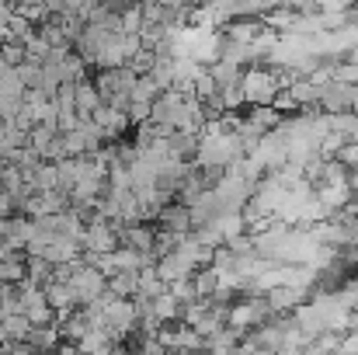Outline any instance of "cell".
Returning a JSON list of instances; mask_svg holds the SVG:
<instances>
[{"label": "cell", "instance_id": "6da1fadb", "mask_svg": "<svg viewBox=\"0 0 358 355\" xmlns=\"http://www.w3.org/2000/svg\"><path fill=\"white\" fill-rule=\"evenodd\" d=\"M240 88H243L247 105H275V98H278V91L285 84H282V77H278L275 67H250L243 74V84Z\"/></svg>", "mask_w": 358, "mask_h": 355}, {"label": "cell", "instance_id": "7a4b0ae2", "mask_svg": "<svg viewBox=\"0 0 358 355\" xmlns=\"http://www.w3.org/2000/svg\"><path fill=\"white\" fill-rule=\"evenodd\" d=\"M119 227L112 223V220H105V216H98L94 223H87V230H84V251L87 254H112V251H119Z\"/></svg>", "mask_w": 358, "mask_h": 355}, {"label": "cell", "instance_id": "3957f363", "mask_svg": "<svg viewBox=\"0 0 358 355\" xmlns=\"http://www.w3.org/2000/svg\"><path fill=\"white\" fill-rule=\"evenodd\" d=\"M275 314H296L299 307H306L313 300V286H275L264 293Z\"/></svg>", "mask_w": 358, "mask_h": 355}, {"label": "cell", "instance_id": "277c9868", "mask_svg": "<svg viewBox=\"0 0 358 355\" xmlns=\"http://www.w3.org/2000/svg\"><path fill=\"white\" fill-rule=\"evenodd\" d=\"M320 112L324 116H345V112H355V88L345 84V81H331L320 95Z\"/></svg>", "mask_w": 358, "mask_h": 355}, {"label": "cell", "instance_id": "5b68a950", "mask_svg": "<svg viewBox=\"0 0 358 355\" xmlns=\"http://www.w3.org/2000/svg\"><path fill=\"white\" fill-rule=\"evenodd\" d=\"M119 244L129 251H139V254H153L157 247V223H132V227H119Z\"/></svg>", "mask_w": 358, "mask_h": 355}, {"label": "cell", "instance_id": "8992f818", "mask_svg": "<svg viewBox=\"0 0 358 355\" xmlns=\"http://www.w3.org/2000/svg\"><path fill=\"white\" fill-rule=\"evenodd\" d=\"M199 143H202V132L174 129V132L167 136V153H171V160H181V164H195V160H199Z\"/></svg>", "mask_w": 358, "mask_h": 355}, {"label": "cell", "instance_id": "52a82bcc", "mask_svg": "<svg viewBox=\"0 0 358 355\" xmlns=\"http://www.w3.org/2000/svg\"><path fill=\"white\" fill-rule=\"evenodd\" d=\"M264 18H230L220 32H223V39H230V42H247V46H254L261 35H264Z\"/></svg>", "mask_w": 358, "mask_h": 355}, {"label": "cell", "instance_id": "ba28073f", "mask_svg": "<svg viewBox=\"0 0 358 355\" xmlns=\"http://www.w3.org/2000/svg\"><path fill=\"white\" fill-rule=\"evenodd\" d=\"M157 227H164V230H174V234L188 237L195 230V223H192V213H188V206L181 202V199H174V202H167L164 209H160V216H157Z\"/></svg>", "mask_w": 358, "mask_h": 355}, {"label": "cell", "instance_id": "9c48e42d", "mask_svg": "<svg viewBox=\"0 0 358 355\" xmlns=\"http://www.w3.org/2000/svg\"><path fill=\"white\" fill-rule=\"evenodd\" d=\"M150 310H153V317L164 324V328H171V324H181V317H185V303L171 293V286L160 293V296H153L150 300Z\"/></svg>", "mask_w": 358, "mask_h": 355}, {"label": "cell", "instance_id": "30bf717a", "mask_svg": "<svg viewBox=\"0 0 358 355\" xmlns=\"http://www.w3.org/2000/svg\"><path fill=\"white\" fill-rule=\"evenodd\" d=\"M45 300H49V307L56 310V317H63V314H70V310L80 307V303H77V293H73V286H70V279H52V282L45 286Z\"/></svg>", "mask_w": 358, "mask_h": 355}, {"label": "cell", "instance_id": "8fae6325", "mask_svg": "<svg viewBox=\"0 0 358 355\" xmlns=\"http://www.w3.org/2000/svg\"><path fill=\"white\" fill-rule=\"evenodd\" d=\"M94 122H98V129L105 132V139H108V143H115L122 132L132 125V122H129V116H125L122 109H115V105H101V109L94 112Z\"/></svg>", "mask_w": 358, "mask_h": 355}, {"label": "cell", "instance_id": "7c38bea8", "mask_svg": "<svg viewBox=\"0 0 358 355\" xmlns=\"http://www.w3.org/2000/svg\"><path fill=\"white\" fill-rule=\"evenodd\" d=\"M157 275H160L167 286H174V282H181V279H192L195 268L188 265V258H185L181 251H174V254H167V258H157Z\"/></svg>", "mask_w": 358, "mask_h": 355}, {"label": "cell", "instance_id": "4fadbf2b", "mask_svg": "<svg viewBox=\"0 0 358 355\" xmlns=\"http://www.w3.org/2000/svg\"><path fill=\"white\" fill-rule=\"evenodd\" d=\"M28 342H31V349L38 355H56L59 345H63V335H59L56 324H38V328H31Z\"/></svg>", "mask_w": 358, "mask_h": 355}, {"label": "cell", "instance_id": "5bb4252c", "mask_svg": "<svg viewBox=\"0 0 358 355\" xmlns=\"http://www.w3.org/2000/svg\"><path fill=\"white\" fill-rule=\"evenodd\" d=\"M209 74H213V81L220 84V91H227V88H240L243 84V67L240 63H230V60H220V63H213L209 67Z\"/></svg>", "mask_w": 358, "mask_h": 355}, {"label": "cell", "instance_id": "9a60e30c", "mask_svg": "<svg viewBox=\"0 0 358 355\" xmlns=\"http://www.w3.org/2000/svg\"><path fill=\"white\" fill-rule=\"evenodd\" d=\"M105 102H101V95H98V88H94V81H84V84H77V116L84 118H94V112L101 109Z\"/></svg>", "mask_w": 358, "mask_h": 355}, {"label": "cell", "instance_id": "2e32d148", "mask_svg": "<svg viewBox=\"0 0 358 355\" xmlns=\"http://www.w3.org/2000/svg\"><path fill=\"white\" fill-rule=\"evenodd\" d=\"M28 279H31L35 286L45 289V286L56 279V265L45 261V258H38V254H28Z\"/></svg>", "mask_w": 358, "mask_h": 355}, {"label": "cell", "instance_id": "e0dca14e", "mask_svg": "<svg viewBox=\"0 0 358 355\" xmlns=\"http://www.w3.org/2000/svg\"><path fill=\"white\" fill-rule=\"evenodd\" d=\"M108 293H115L122 300H136V293H139V272H122L115 279H108Z\"/></svg>", "mask_w": 358, "mask_h": 355}, {"label": "cell", "instance_id": "ac0fdd59", "mask_svg": "<svg viewBox=\"0 0 358 355\" xmlns=\"http://www.w3.org/2000/svg\"><path fill=\"white\" fill-rule=\"evenodd\" d=\"M10 314H21V286L17 282L0 286V317H10Z\"/></svg>", "mask_w": 358, "mask_h": 355}, {"label": "cell", "instance_id": "d6986e66", "mask_svg": "<svg viewBox=\"0 0 358 355\" xmlns=\"http://www.w3.org/2000/svg\"><path fill=\"white\" fill-rule=\"evenodd\" d=\"M0 324H3V331H7V338H28L31 335V321L24 317V314H10V317H0Z\"/></svg>", "mask_w": 358, "mask_h": 355}, {"label": "cell", "instance_id": "ffe728a7", "mask_svg": "<svg viewBox=\"0 0 358 355\" xmlns=\"http://www.w3.org/2000/svg\"><path fill=\"white\" fill-rule=\"evenodd\" d=\"M345 25H352L348 21V11H317V28L320 32H338Z\"/></svg>", "mask_w": 358, "mask_h": 355}, {"label": "cell", "instance_id": "44dd1931", "mask_svg": "<svg viewBox=\"0 0 358 355\" xmlns=\"http://www.w3.org/2000/svg\"><path fill=\"white\" fill-rule=\"evenodd\" d=\"M143 25H146V18H143V4H132L129 11H122V32H125V35H139Z\"/></svg>", "mask_w": 358, "mask_h": 355}, {"label": "cell", "instance_id": "7402d4cb", "mask_svg": "<svg viewBox=\"0 0 358 355\" xmlns=\"http://www.w3.org/2000/svg\"><path fill=\"white\" fill-rule=\"evenodd\" d=\"M14 70H17V77H21V84H24L28 91L42 84V63H38V60H24V63L14 67Z\"/></svg>", "mask_w": 358, "mask_h": 355}, {"label": "cell", "instance_id": "603a6c76", "mask_svg": "<svg viewBox=\"0 0 358 355\" xmlns=\"http://www.w3.org/2000/svg\"><path fill=\"white\" fill-rule=\"evenodd\" d=\"M0 60H3L7 67H21V63L28 60L24 42H0Z\"/></svg>", "mask_w": 358, "mask_h": 355}, {"label": "cell", "instance_id": "cb8c5ba5", "mask_svg": "<svg viewBox=\"0 0 358 355\" xmlns=\"http://www.w3.org/2000/svg\"><path fill=\"white\" fill-rule=\"evenodd\" d=\"M24 49H28V60H38V63H45V56L52 53V46H49V42H45L38 32H35V35L24 42Z\"/></svg>", "mask_w": 358, "mask_h": 355}, {"label": "cell", "instance_id": "d4e9b609", "mask_svg": "<svg viewBox=\"0 0 358 355\" xmlns=\"http://www.w3.org/2000/svg\"><path fill=\"white\" fill-rule=\"evenodd\" d=\"M275 109H278L282 116H296V112H303V109L296 105V98L289 95V88H282V91H278V98H275Z\"/></svg>", "mask_w": 358, "mask_h": 355}, {"label": "cell", "instance_id": "484cf974", "mask_svg": "<svg viewBox=\"0 0 358 355\" xmlns=\"http://www.w3.org/2000/svg\"><path fill=\"white\" fill-rule=\"evenodd\" d=\"M237 355H271V352H264V349H257V345H250V342H243L237 349Z\"/></svg>", "mask_w": 358, "mask_h": 355}, {"label": "cell", "instance_id": "4316f807", "mask_svg": "<svg viewBox=\"0 0 358 355\" xmlns=\"http://www.w3.org/2000/svg\"><path fill=\"white\" fill-rule=\"evenodd\" d=\"M10 254H14V247H10V244L0 237V261H3V258H10Z\"/></svg>", "mask_w": 358, "mask_h": 355}, {"label": "cell", "instance_id": "83f0119b", "mask_svg": "<svg viewBox=\"0 0 358 355\" xmlns=\"http://www.w3.org/2000/svg\"><path fill=\"white\" fill-rule=\"evenodd\" d=\"M14 7H35V4H45V0H10Z\"/></svg>", "mask_w": 358, "mask_h": 355}, {"label": "cell", "instance_id": "f1b7e54d", "mask_svg": "<svg viewBox=\"0 0 358 355\" xmlns=\"http://www.w3.org/2000/svg\"><path fill=\"white\" fill-rule=\"evenodd\" d=\"M3 171H7V164H3V157H0V185H3Z\"/></svg>", "mask_w": 358, "mask_h": 355}, {"label": "cell", "instance_id": "f546056e", "mask_svg": "<svg viewBox=\"0 0 358 355\" xmlns=\"http://www.w3.org/2000/svg\"><path fill=\"white\" fill-rule=\"evenodd\" d=\"M0 286H7V279H3V268H0Z\"/></svg>", "mask_w": 358, "mask_h": 355}]
</instances>
